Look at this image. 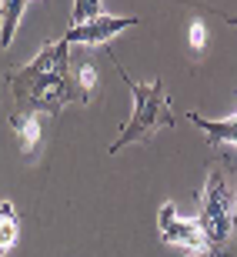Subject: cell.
Here are the masks:
<instances>
[{
    "label": "cell",
    "mask_w": 237,
    "mask_h": 257,
    "mask_svg": "<svg viewBox=\"0 0 237 257\" xmlns=\"http://www.w3.org/2000/svg\"><path fill=\"white\" fill-rule=\"evenodd\" d=\"M157 230H161V240L171 244V247H180V250H187V254H207V240L200 234V224L180 217L171 200L157 214Z\"/></svg>",
    "instance_id": "277c9868"
},
{
    "label": "cell",
    "mask_w": 237,
    "mask_h": 257,
    "mask_svg": "<svg viewBox=\"0 0 237 257\" xmlns=\"http://www.w3.org/2000/svg\"><path fill=\"white\" fill-rule=\"evenodd\" d=\"M137 24V17H114V14H100V17L87 20V24H77V27H70L60 40H67V44H84V47H94V44H107L110 37H117L121 30L134 27Z\"/></svg>",
    "instance_id": "5b68a950"
},
{
    "label": "cell",
    "mask_w": 237,
    "mask_h": 257,
    "mask_svg": "<svg viewBox=\"0 0 237 257\" xmlns=\"http://www.w3.org/2000/svg\"><path fill=\"white\" fill-rule=\"evenodd\" d=\"M197 224L207 240V254L237 257V191L224 164H214L207 171L197 197Z\"/></svg>",
    "instance_id": "7a4b0ae2"
},
{
    "label": "cell",
    "mask_w": 237,
    "mask_h": 257,
    "mask_svg": "<svg viewBox=\"0 0 237 257\" xmlns=\"http://www.w3.org/2000/svg\"><path fill=\"white\" fill-rule=\"evenodd\" d=\"M187 40H190V47L194 50H204V44H207V27L200 24V20H194L187 30Z\"/></svg>",
    "instance_id": "7c38bea8"
},
{
    "label": "cell",
    "mask_w": 237,
    "mask_h": 257,
    "mask_svg": "<svg viewBox=\"0 0 237 257\" xmlns=\"http://www.w3.org/2000/svg\"><path fill=\"white\" fill-rule=\"evenodd\" d=\"M10 90L17 97V104L30 114H60L67 104L80 100L84 97L77 90V80L70 74V44L67 40H54V44H44L37 57L30 60L27 67H17L10 70Z\"/></svg>",
    "instance_id": "6da1fadb"
},
{
    "label": "cell",
    "mask_w": 237,
    "mask_h": 257,
    "mask_svg": "<svg viewBox=\"0 0 237 257\" xmlns=\"http://www.w3.org/2000/svg\"><path fill=\"white\" fill-rule=\"evenodd\" d=\"M17 237H20V214L10 200H4L0 204V257L10 254V247L17 244Z\"/></svg>",
    "instance_id": "9c48e42d"
},
{
    "label": "cell",
    "mask_w": 237,
    "mask_h": 257,
    "mask_svg": "<svg viewBox=\"0 0 237 257\" xmlns=\"http://www.w3.org/2000/svg\"><path fill=\"white\" fill-rule=\"evenodd\" d=\"M230 24H237V17H234V20H230Z\"/></svg>",
    "instance_id": "4fadbf2b"
},
{
    "label": "cell",
    "mask_w": 237,
    "mask_h": 257,
    "mask_svg": "<svg viewBox=\"0 0 237 257\" xmlns=\"http://www.w3.org/2000/svg\"><path fill=\"white\" fill-rule=\"evenodd\" d=\"M27 4L30 0H0V44L4 47H10V40H14L20 20H24Z\"/></svg>",
    "instance_id": "ba28073f"
},
{
    "label": "cell",
    "mask_w": 237,
    "mask_h": 257,
    "mask_svg": "<svg viewBox=\"0 0 237 257\" xmlns=\"http://www.w3.org/2000/svg\"><path fill=\"white\" fill-rule=\"evenodd\" d=\"M190 124H197L214 147H217V144H227V147L237 151V114L227 117V120H204L200 114H190Z\"/></svg>",
    "instance_id": "8992f818"
},
{
    "label": "cell",
    "mask_w": 237,
    "mask_h": 257,
    "mask_svg": "<svg viewBox=\"0 0 237 257\" xmlns=\"http://www.w3.org/2000/svg\"><path fill=\"white\" fill-rule=\"evenodd\" d=\"M100 17V0H74V7H70V27H77V24H87V20Z\"/></svg>",
    "instance_id": "8fae6325"
},
{
    "label": "cell",
    "mask_w": 237,
    "mask_h": 257,
    "mask_svg": "<svg viewBox=\"0 0 237 257\" xmlns=\"http://www.w3.org/2000/svg\"><path fill=\"white\" fill-rule=\"evenodd\" d=\"M77 90H80V97H84V104H90V97H94V87H97V67L90 64V60H80V67H77Z\"/></svg>",
    "instance_id": "30bf717a"
},
{
    "label": "cell",
    "mask_w": 237,
    "mask_h": 257,
    "mask_svg": "<svg viewBox=\"0 0 237 257\" xmlns=\"http://www.w3.org/2000/svg\"><path fill=\"white\" fill-rule=\"evenodd\" d=\"M121 74H124V67H121ZM124 84L131 87L134 110H131V120L121 127L117 141L110 144V154H117L121 147H127L134 141H147L161 127H174V114H171V100H167L164 80L141 84V80H131V74H124Z\"/></svg>",
    "instance_id": "3957f363"
},
{
    "label": "cell",
    "mask_w": 237,
    "mask_h": 257,
    "mask_svg": "<svg viewBox=\"0 0 237 257\" xmlns=\"http://www.w3.org/2000/svg\"><path fill=\"white\" fill-rule=\"evenodd\" d=\"M10 127L17 131V141H20V151L24 154H34L40 147V120H37V114H30V110L14 114L10 117Z\"/></svg>",
    "instance_id": "52a82bcc"
}]
</instances>
